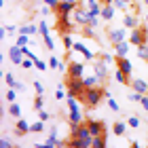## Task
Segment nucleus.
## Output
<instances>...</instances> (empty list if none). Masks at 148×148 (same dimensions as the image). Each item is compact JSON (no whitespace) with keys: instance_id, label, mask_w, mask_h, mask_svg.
Listing matches in <instances>:
<instances>
[{"instance_id":"31","label":"nucleus","mask_w":148,"mask_h":148,"mask_svg":"<svg viewBox=\"0 0 148 148\" xmlns=\"http://www.w3.org/2000/svg\"><path fill=\"white\" fill-rule=\"evenodd\" d=\"M4 99H6L9 104H11V102H15V99H17V89H15V87H11V89L4 93Z\"/></svg>"},{"instance_id":"30","label":"nucleus","mask_w":148,"mask_h":148,"mask_svg":"<svg viewBox=\"0 0 148 148\" xmlns=\"http://www.w3.org/2000/svg\"><path fill=\"white\" fill-rule=\"evenodd\" d=\"M127 125H129L131 129H138V127L142 125V121H140V116H136V114H131V116L127 119Z\"/></svg>"},{"instance_id":"25","label":"nucleus","mask_w":148,"mask_h":148,"mask_svg":"<svg viewBox=\"0 0 148 148\" xmlns=\"http://www.w3.org/2000/svg\"><path fill=\"white\" fill-rule=\"evenodd\" d=\"M106 144H108V142H106V133H102V136H95V138H93L91 148H104Z\"/></svg>"},{"instance_id":"49","label":"nucleus","mask_w":148,"mask_h":148,"mask_svg":"<svg viewBox=\"0 0 148 148\" xmlns=\"http://www.w3.org/2000/svg\"><path fill=\"white\" fill-rule=\"evenodd\" d=\"M6 32H9V34H19V28L17 25H6Z\"/></svg>"},{"instance_id":"32","label":"nucleus","mask_w":148,"mask_h":148,"mask_svg":"<svg viewBox=\"0 0 148 148\" xmlns=\"http://www.w3.org/2000/svg\"><path fill=\"white\" fill-rule=\"evenodd\" d=\"M62 42H64V49H72V45H74V38L70 34H62Z\"/></svg>"},{"instance_id":"45","label":"nucleus","mask_w":148,"mask_h":148,"mask_svg":"<svg viewBox=\"0 0 148 148\" xmlns=\"http://www.w3.org/2000/svg\"><path fill=\"white\" fill-rule=\"evenodd\" d=\"M38 11H40V15H42V17H47V15H49V13H51L53 9H51V6H49V4H45V6H40V9H38Z\"/></svg>"},{"instance_id":"19","label":"nucleus","mask_w":148,"mask_h":148,"mask_svg":"<svg viewBox=\"0 0 148 148\" xmlns=\"http://www.w3.org/2000/svg\"><path fill=\"white\" fill-rule=\"evenodd\" d=\"M87 6H89V13L93 17L102 15V4H99V0H87Z\"/></svg>"},{"instance_id":"12","label":"nucleus","mask_w":148,"mask_h":148,"mask_svg":"<svg viewBox=\"0 0 148 148\" xmlns=\"http://www.w3.org/2000/svg\"><path fill=\"white\" fill-rule=\"evenodd\" d=\"M30 125H32V123H28L25 119H21V116H19V119L15 121V136H17V138L28 136V133H30Z\"/></svg>"},{"instance_id":"44","label":"nucleus","mask_w":148,"mask_h":148,"mask_svg":"<svg viewBox=\"0 0 148 148\" xmlns=\"http://www.w3.org/2000/svg\"><path fill=\"white\" fill-rule=\"evenodd\" d=\"M0 148H13V142L6 136H2V138H0Z\"/></svg>"},{"instance_id":"50","label":"nucleus","mask_w":148,"mask_h":148,"mask_svg":"<svg viewBox=\"0 0 148 148\" xmlns=\"http://www.w3.org/2000/svg\"><path fill=\"white\" fill-rule=\"evenodd\" d=\"M140 104H142V108H144V110L148 112V95H144V97H142V102H140Z\"/></svg>"},{"instance_id":"1","label":"nucleus","mask_w":148,"mask_h":148,"mask_svg":"<svg viewBox=\"0 0 148 148\" xmlns=\"http://www.w3.org/2000/svg\"><path fill=\"white\" fill-rule=\"evenodd\" d=\"M66 104H68V125L70 129H76V127L83 123V110H80V102L74 95H66Z\"/></svg>"},{"instance_id":"20","label":"nucleus","mask_w":148,"mask_h":148,"mask_svg":"<svg viewBox=\"0 0 148 148\" xmlns=\"http://www.w3.org/2000/svg\"><path fill=\"white\" fill-rule=\"evenodd\" d=\"M114 9H116L114 4H102V15L99 17H102L104 21H110V19L114 17Z\"/></svg>"},{"instance_id":"35","label":"nucleus","mask_w":148,"mask_h":148,"mask_svg":"<svg viewBox=\"0 0 148 148\" xmlns=\"http://www.w3.org/2000/svg\"><path fill=\"white\" fill-rule=\"evenodd\" d=\"M42 45H45L47 51H53V49H55V42H53L51 36H45V38H42Z\"/></svg>"},{"instance_id":"6","label":"nucleus","mask_w":148,"mask_h":148,"mask_svg":"<svg viewBox=\"0 0 148 148\" xmlns=\"http://www.w3.org/2000/svg\"><path fill=\"white\" fill-rule=\"evenodd\" d=\"M108 40H110V45L129 40V36H127V28H125V25H123V28H110L108 30Z\"/></svg>"},{"instance_id":"27","label":"nucleus","mask_w":148,"mask_h":148,"mask_svg":"<svg viewBox=\"0 0 148 148\" xmlns=\"http://www.w3.org/2000/svg\"><path fill=\"white\" fill-rule=\"evenodd\" d=\"M142 97H144V93H140V91H136V89L127 93V99L133 102V104H140V102H142Z\"/></svg>"},{"instance_id":"18","label":"nucleus","mask_w":148,"mask_h":148,"mask_svg":"<svg viewBox=\"0 0 148 148\" xmlns=\"http://www.w3.org/2000/svg\"><path fill=\"white\" fill-rule=\"evenodd\" d=\"M19 34H28V36L40 34V30H38V23H23L21 28H19Z\"/></svg>"},{"instance_id":"9","label":"nucleus","mask_w":148,"mask_h":148,"mask_svg":"<svg viewBox=\"0 0 148 148\" xmlns=\"http://www.w3.org/2000/svg\"><path fill=\"white\" fill-rule=\"evenodd\" d=\"M85 121H87V125H89V131H91L93 138L106 133V125L102 123V121H95V119H85Z\"/></svg>"},{"instance_id":"5","label":"nucleus","mask_w":148,"mask_h":148,"mask_svg":"<svg viewBox=\"0 0 148 148\" xmlns=\"http://www.w3.org/2000/svg\"><path fill=\"white\" fill-rule=\"evenodd\" d=\"M70 51L80 53L85 62H95V59H97V53H95V51H91L89 47L83 42V40H74V45H72V49H70Z\"/></svg>"},{"instance_id":"16","label":"nucleus","mask_w":148,"mask_h":148,"mask_svg":"<svg viewBox=\"0 0 148 148\" xmlns=\"http://www.w3.org/2000/svg\"><path fill=\"white\" fill-rule=\"evenodd\" d=\"M129 87H131V89H136V91H140V93H144V95H148V83L142 80V78H131Z\"/></svg>"},{"instance_id":"14","label":"nucleus","mask_w":148,"mask_h":148,"mask_svg":"<svg viewBox=\"0 0 148 148\" xmlns=\"http://www.w3.org/2000/svg\"><path fill=\"white\" fill-rule=\"evenodd\" d=\"M78 2H68V0H59V6H57V15H72L74 9H76Z\"/></svg>"},{"instance_id":"26","label":"nucleus","mask_w":148,"mask_h":148,"mask_svg":"<svg viewBox=\"0 0 148 148\" xmlns=\"http://www.w3.org/2000/svg\"><path fill=\"white\" fill-rule=\"evenodd\" d=\"M9 114H11L13 119H19V116H21V108H19L17 102H11V104H9Z\"/></svg>"},{"instance_id":"48","label":"nucleus","mask_w":148,"mask_h":148,"mask_svg":"<svg viewBox=\"0 0 148 148\" xmlns=\"http://www.w3.org/2000/svg\"><path fill=\"white\" fill-rule=\"evenodd\" d=\"M21 49H23V55H25V57H32V59H36V55L32 53V49H28V47H21Z\"/></svg>"},{"instance_id":"15","label":"nucleus","mask_w":148,"mask_h":148,"mask_svg":"<svg viewBox=\"0 0 148 148\" xmlns=\"http://www.w3.org/2000/svg\"><path fill=\"white\" fill-rule=\"evenodd\" d=\"M116 68H119L121 72H125L127 76H131V72H133V64H131L127 57H116Z\"/></svg>"},{"instance_id":"11","label":"nucleus","mask_w":148,"mask_h":148,"mask_svg":"<svg viewBox=\"0 0 148 148\" xmlns=\"http://www.w3.org/2000/svg\"><path fill=\"white\" fill-rule=\"evenodd\" d=\"M23 57H25V55H23V49H21L19 45H13L11 49H9V59H11L15 66H21Z\"/></svg>"},{"instance_id":"46","label":"nucleus","mask_w":148,"mask_h":148,"mask_svg":"<svg viewBox=\"0 0 148 148\" xmlns=\"http://www.w3.org/2000/svg\"><path fill=\"white\" fill-rule=\"evenodd\" d=\"M59 64H62V62H59L57 57H51V59H49V66H51V68H55V70L59 68Z\"/></svg>"},{"instance_id":"39","label":"nucleus","mask_w":148,"mask_h":148,"mask_svg":"<svg viewBox=\"0 0 148 148\" xmlns=\"http://www.w3.org/2000/svg\"><path fill=\"white\" fill-rule=\"evenodd\" d=\"M97 59H102V62H106L108 66H110V64L114 62V57L110 55V53H97Z\"/></svg>"},{"instance_id":"21","label":"nucleus","mask_w":148,"mask_h":148,"mask_svg":"<svg viewBox=\"0 0 148 148\" xmlns=\"http://www.w3.org/2000/svg\"><path fill=\"white\" fill-rule=\"evenodd\" d=\"M127 121H116V123H112V133L114 136H125V131H127Z\"/></svg>"},{"instance_id":"53","label":"nucleus","mask_w":148,"mask_h":148,"mask_svg":"<svg viewBox=\"0 0 148 148\" xmlns=\"http://www.w3.org/2000/svg\"><path fill=\"white\" fill-rule=\"evenodd\" d=\"M146 23H148V15H146Z\"/></svg>"},{"instance_id":"29","label":"nucleus","mask_w":148,"mask_h":148,"mask_svg":"<svg viewBox=\"0 0 148 148\" xmlns=\"http://www.w3.org/2000/svg\"><path fill=\"white\" fill-rule=\"evenodd\" d=\"M138 55H140V59L148 62V42H142V45L138 47Z\"/></svg>"},{"instance_id":"23","label":"nucleus","mask_w":148,"mask_h":148,"mask_svg":"<svg viewBox=\"0 0 148 148\" xmlns=\"http://www.w3.org/2000/svg\"><path fill=\"white\" fill-rule=\"evenodd\" d=\"M114 78H116V83H121V85H129L131 83V76H127V74L121 72L119 68H116V72H114Z\"/></svg>"},{"instance_id":"17","label":"nucleus","mask_w":148,"mask_h":148,"mask_svg":"<svg viewBox=\"0 0 148 148\" xmlns=\"http://www.w3.org/2000/svg\"><path fill=\"white\" fill-rule=\"evenodd\" d=\"M131 42H129V40H123V42H116V45H114V49H116V57H125L127 55V53H129V49H131Z\"/></svg>"},{"instance_id":"42","label":"nucleus","mask_w":148,"mask_h":148,"mask_svg":"<svg viewBox=\"0 0 148 148\" xmlns=\"http://www.w3.org/2000/svg\"><path fill=\"white\" fill-rule=\"evenodd\" d=\"M68 95V91H64V85H57V91H55V99H64Z\"/></svg>"},{"instance_id":"24","label":"nucleus","mask_w":148,"mask_h":148,"mask_svg":"<svg viewBox=\"0 0 148 148\" xmlns=\"http://www.w3.org/2000/svg\"><path fill=\"white\" fill-rule=\"evenodd\" d=\"M42 131H45V121L42 119H38L30 125V133H42Z\"/></svg>"},{"instance_id":"43","label":"nucleus","mask_w":148,"mask_h":148,"mask_svg":"<svg viewBox=\"0 0 148 148\" xmlns=\"http://www.w3.org/2000/svg\"><path fill=\"white\" fill-rule=\"evenodd\" d=\"M34 68L40 70V72H45V70H47V64L42 62V59H38V57H36V59H34Z\"/></svg>"},{"instance_id":"38","label":"nucleus","mask_w":148,"mask_h":148,"mask_svg":"<svg viewBox=\"0 0 148 148\" xmlns=\"http://www.w3.org/2000/svg\"><path fill=\"white\" fill-rule=\"evenodd\" d=\"M4 83L9 85V87H15V85H17V80H15V76H13L11 72H4Z\"/></svg>"},{"instance_id":"36","label":"nucleus","mask_w":148,"mask_h":148,"mask_svg":"<svg viewBox=\"0 0 148 148\" xmlns=\"http://www.w3.org/2000/svg\"><path fill=\"white\" fill-rule=\"evenodd\" d=\"M42 106H45V99H42V95H36V97H34V106H32V108H34V110L38 112V110H42Z\"/></svg>"},{"instance_id":"41","label":"nucleus","mask_w":148,"mask_h":148,"mask_svg":"<svg viewBox=\"0 0 148 148\" xmlns=\"http://www.w3.org/2000/svg\"><path fill=\"white\" fill-rule=\"evenodd\" d=\"M32 87H34L36 95H42V93H45V87H42V83H40V80H34V83H32Z\"/></svg>"},{"instance_id":"51","label":"nucleus","mask_w":148,"mask_h":148,"mask_svg":"<svg viewBox=\"0 0 148 148\" xmlns=\"http://www.w3.org/2000/svg\"><path fill=\"white\" fill-rule=\"evenodd\" d=\"M68 2H78V0H68Z\"/></svg>"},{"instance_id":"3","label":"nucleus","mask_w":148,"mask_h":148,"mask_svg":"<svg viewBox=\"0 0 148 148\" xmlns=\"http://www.w3.org/2000/svg\"><path fill=\"white\" fill-rule=\"evenodd\" d=\"M106 97V89L102 85H97V87H87V91H85V106L87 108H97V104H99V99Z\"/></svg>"},{"instance_id":"8","label":"nucleus","mask_w":148,"mask_h":148,"mask_svg":"<svg viewBox=\"0 0 148 148\" xmlns=\"http://www.w3.org/2000/svg\"><path fill=\"white\" fill-rule=\"evenodd\" d=\"M93 70H95V74H97V78H99V83H106V78L110 76V70H108V64L106 62H102V59H95L93 62Z\"/></svg>"},{"instance_id":"52","label":"nucleus","mask_w":148,"mask_h":148,"mask_svg":"<svg viewBox=\"0 0 148 148\" xmlns=\"http://www.w3.org/2000/svg\"><path fill=\"white\" fill-rule=\"evenodd\" d=\"M142 2H144V4H148V0H142Z\"/></svg>"},{"instance_id":"10","label":"nucleus","mask_w":148,"mask_h":148,"mask_svg":"<svg viewBox=\"0 0 148 148\" xmlns=\"http://www.w3.org/2000/svg\"><path fill=\"white\" fill-rule=\"evenodd\" d=\"M85 70H87L85 62H70V66H68V76H76V78H83Z\"/></svg>"},{"instance_id":"33","label":"nucleus","mask_w":148,"mask_h":148,"mask_svg":"<svg viewBox=\"0 0 148 148\" xmlns=\"http://www.w3.org/2000/svg\"><path fill=\"white\" fill-rule=\"evenodd\" d=\"M131 2H133V0H112V4L116 6V9H123V11H125Z\"/></svg>"},{"instance_id":"2","label":"nucleus","mask_w":148,"mask_h":148,"mask_svg":"<svg viewBox=\"0 0 148 148\" xmlns=\"http://www.w3.org/2000/svg\"><path fill=\"white\" fill-rule=\"evenodd\" d=\"M66 89H68L70 95H74L80 104L85 102V91H87V85L83 78H76V76H68V83H66Z\"/></svg>"},{"instance_id":"37","label":"nucleus","mask_w":148,"mask_h":148,"mask_svg":"<svg viewBox=\"0 0 148 148\" xmlns=\"http://www.w3.org/2000/svg\"><path fill=\"white\" fill-rule=\"evenodd\" d=\"M38 30H40V36H49V25H47V21H38Z\"/></svg>"},{"instance_id":"40","label":"nucleus","mask_w":148,"mask_h":148,"mask_svg":"<svg viewBox=\"0 0 148 148\" xmlns=\"http://www.w3.org/2000/svg\"><path fill=\"white\" fill-rule=\"evenodd\" d=\"M32 66H34V59H32V57H23L21 68H23V70H32Z\"/></svg>"},{"instance_id":"28","label":"nucleus","mask_w":148,"mask_h":148,"mask_svg":"<svg viewBox=\"0 0 148 148\" xmlns=\"http://www.w3.org/2000/svg\"><path fill=\"white\" fill-rule=\"evenodd\" d=\"M32 42V36H28V34H17V38H15V45H19V47H28Z\"/></svg>"},{"instance_id":"13","label":"nucleus","mask_w":148,"mask_h":148,"mask_svg":"<svg viewBox=\"0 0 148 148\" xmlns=\"http://www.w3.org/2000/svg\"><path fill=\"white\" fill-rule=\"evenodd\" d=\"M59 17V23H57V28L62 34H70L72 28H74V21L70 19V15H57Z\"/></svg>"},{"instance_id":"4","label":"nucleus","mask_w":148,"mask_h":148,"mask_svg":"<svg viewBox=\"0 0 148 148\" xmlns=\"http://www.w3.org/2000/svg\"><path fill=\"white\" fill-rule=\"evenodd\" d=\"M93 15L89 13V6H87V2H78L76 9H74V23L80 25V28H85V25L91 23Z\"/></svg>"},{"instance_id":"22","label":"nucleus","mask_w":148,"mask_h":148,"mask_svg":"<svg viewBox=\"0 0 148 148\" xmlns=\"http://www.w3.org/2000/svg\"><path fill=\"white\" fill-rule=\"evenodd\" d=\"M123 25H125L127 30L138 28V17H136V13H133V15H131V13H127V15H125V19H123Z\"/></svg>"},{"instance_id":"47","label":"nucleus","mask_w":148,"mask_h":148,"mask_svg":"<svg viewBox=\"0 0 148 148\" xmlns=\"http://www.w3.org/2000/svg\"><path fill=\"white\" fill-rule=\"evenodd\" d=\"M38 119H42L45 123H47V121H49L51 116H49V112H47V110H38Z\"/></svg>"},{"instance_id":"34","label":"nucleus","mask_w":148,"mask_h":148,"mask_svg":"<svg viewBox=\"0 0 148 148\" xmlns=\"http://www.w3.org/2000/svg\"><path fill=\"white\" fill-rule=\"evenodd\" d=\"M106 99H108V108H110V110H114V112H119V110H121V106H119V102H116V99H114L112 95H108Z\"/></svg>"},{"instance_id":"7","label":"nucleus","mask_w":148,"mask_h":148,"mask_svg":"<svg viewBox=\"0 0 148 148\" xmlns=\"http://www.w3.org/2000/svg\"><path fill=\"white\" fill-rule=\"evenodd\" d=\"M146 34H148V28H133L131 30V34H129V42L133 47H140L142 42H146Z\"/></svg>"}]
</instances>
